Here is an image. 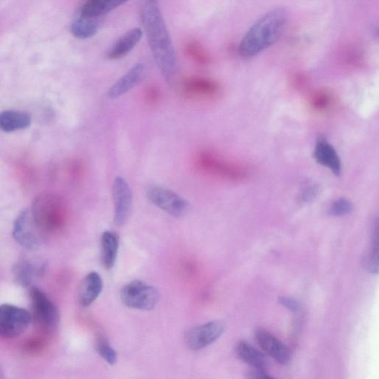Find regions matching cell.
Segmentation results:
<instances>
[{
	"mask_svg": "<svg viewBox=\"0 0 379 379\" xmlns=\"http://www.w3.org/2000/svg\"><path fill=\"white\" fill-rule=\"evenodd\" d=\"M140 15L154 60L165 80L172 84L177 73V58L158 0H144Z\"/></svg>",
	"mask_w": 379,
	"mask_h": 379,
	"instance_id": "1",
	"label": "cell"
},
{
	"mask_svg": "<svg viewBox=\"0 0 379 379\" xmlns=\"http://www.w3.org/2000/svg\"><path fill=\"white\" fill-rule=\"evenodd\" d=\"M285 8H275L266 13L245 34L238 52L242 57L250 58L275 44L282 37L288 23Z\"/></svg>",
	"mask_w": 379,
	"mask_h": 379,
	"instance_id": "2",
	"label": "cell"
},
{
	"mask_svg": "<svg viewBox=\"0 0 379 379\" xmlns=\"http://www.w3.org/2000/svg\"><path fill=\"white\" fill-rule=\"evenodd\" d=\"M196 164L204 172L229 181H243L250 174L246 165L224 160L210 151L201 152Z\"/></svg>",
	"mask_w": 379,
	"mask_h": 379,
	"instance_id": "3",
	"label": "cell"
},
{
	"mask_svg": "<svg viewBox=\"0 0 379 379\" xmlns=\"http://www.w3.org/2000/svg\"><path fill=\"white\" fill-rule=\"evenodd\" d=\"M121 300L129 307L150 311L158 304L160 295L153 287L140 281H134L122 288Z\"/></svg>",
	"mask_w": 379,
	"mask_h": 379,
	"instance_id": "4",
	"label": "cell"
},
{
	"mask_svg": "<svg viewBox=\"0 0 379 379\" xmlns=\"http://www.w3.org/2000/svg\"><path fill=\"white\" fill-rule=\"evenodd\" d=\"M32 316L25 309L11 304L0 305V336L16 338L30 328Z\"/></svg>",
	"mask_w": 379,
	"mask_h": 379,
	"instance_id": "5",
	"label": "cell"
},
{
	"mask_svg": "<svg viewBox=\"0 0 379 379\" xmlns=\"http://www.w3.org/2000/svg\"><path fill=\"white\" fill-rule=\"evenodd\" d=\"M33 318L37 325L45 330H52L60 320L58 309L47 295L36 287L30 290Z\"/></svg>",
	"mask_w": 379,
	"mask_h": 379,
	"instance_id": "6",
	"label": "cell"
},
{
	"mask_svg": "<svg viewBox=\"0 0 379 379\" xmlns=\"http://www.w3.org/2000/svg\"><path fill=\"white\" fill-rule=\"evenodd\" d=\"M149 200L167 214L180 218L186 216L191 210L187 200L176 193L160 186H151L147 191Z\"/></svg>",
	"mask_w": 379,
	"mask_h": 379,
	"instance_id": "7",
	"label": "cell"
},
{
	"mask_svg": "<svg viewBox=\"0 0 379 379\" xmlns=\"http://www.w3.org/2000/svg\"><path fill=\"white\" fill-rule=\"evenodd\" d=\"M39 228L32 212L25 210L18 217L13 236L16 242L27 249H34L41 243Z\"/></svg>",
	"mask_w": 379,
	"mask_h": 379,
	"instance_id": "8",
	"label": "cell"
},
{
	"mask_svg": "<svg viewBox=\"0 0 379 379\" xmlns=\"http://www.w3.org/2000/svg\"><path fill=\"white\" fill-rule=\"evenodd\" d=\"M224 330L221 321H212L189 330L186 336L187 347L193 351L200 350L217 341Z\"/></svg>",
	"mask_w": 379,
	"mask_h": 379,
	"instance_id": "9",
	"label": "cell"
},
{
	"mask_svg": "<svg viewBox=\"0 0 379 379\" xmlns=\"http://www.w3.org/2000/svg\"><path fill=\"white\" fill-rule=\"evenodd\" d=\"M61 210V203L51 194L40 195L36 199L32 210L34 218L40 229L55 226Z\"/></svg>",
	"mask_w": 379,
	"mask_h": 379,
	"instance_id": "10",
	"label": "cell"
},
{
	"mask_svg": "<svg viewBox=\"0 0 379 379\" xmlns=\"http://www.w3.org/2000/svg\"><path fill=\"white\" fill-rule=\"evenodd\" d=\"M113 200L115 204V223L117 226H123L130 215L133 194L128 181L118 176L113 185Z\"/></svg>",
	"mask_w": 379,
	"mask_h": 379,
	"instance_id": "11",
	"label": "cell"
},
{
	"mask_svg": "<svg viewBox=\"0 0 379 379\" xmlns=\"http://www.w3.org/2000/svg\"><path fill=\"white\" fill-rule=\"evenodd\" d=\"M256 339L259 346L277 362L287 364L290 360L288 347L275 336L262 330L257 331Z\"/></svg>",
	"mask_w": 379,
	"mask_h": 379,
	"instance_id": "12",
	"label": "cell"
},
{
	"mask_svg": "<svg viewBox=\"0 0 379 379\" xmlns=\"http://www.w3.org/2000/svg\"><path fill=\"white\" fill-rule=\"evenodd\" d=\"M144 72L145 67L143 64L139 63L133 66L108 90V97L110 99H117V98L129 92L141 81Z\"/></svg>",
	"mask_w": 379,
	"mask_h": 379,
	"instance_id": "13",
	"label": "cell"
},
{
	"mask_svg": "<svg viewBox=\"0 0 379 379\" xmlns=\"http://www.w3.org/2000/svg\"><path fill=\"white\" fill-rule=\"evenodd\" d=\"M185 93L191 96L212 97L219 91V84L214 79L204 77H191L182 83Z\"/></svg>",
	"mask_w": 379,
	"mask_h": 379,
	"instance_id": "14",
	"label": "cell"
},
{
	"mask_svg": "<svg viewBox=\"0 0 379 379\" xmlns=\"http://www.w3.org/2000/svg\"><path fill=\"white\" fill-rule=\"evenodd\" d=\"M316 161L332 172L335 176H340L342 172V162L335 148L326 141L319 140L314 150Z\"/></svg>",
	"mask_w": 379,
	"mask_h": 379,
	"instance_id": "15",
	"label": "cell"
},
{
	"mask_svg": "<svg viewBox=\"0 0 379 379\" xmlns=\"http://www.w3.org/2000/svg\"><path fill=\"white\" fill-rule=\"evenodd\" d=\"M143 36V32L139 27H135L122 36L109 49L107 58L111 60H120L129 53L139 44Z\"/></svg>",
	"mask_w": 379,
	"mask_h": 379,
	"instance_id": "16",
	"label": "cell"
},
{
	"mask_svg": "<svg viewBox=\"0 0 379 379\" xmlns=\"http://www.w3.org/2000/svg\"><path fill=\"white\" fill-rule=\"evenodd\" d=\"M103 283L100 274L91 272L83 278L79 290V302L83 307L91 305L103 290Z\"/></svg>",
	"mask_w": 379,
	"mask_h": 379,
	"instance_id": "17",
	"label": "cell"
},
{
	"mask_svg": "<svg viewBox=\"0 0 379 379\" xmlns=\"http://www.w3.org/2000/svg\"><path fill=\"white\" fill-rule=\"evenodd\" d=\"M32 123L30 115L23 111L6 110L0 113V129L13 132L29 128Z\"/></svg>",
	"mask_w": 379,
	"mask_h": 379,
	"instance_id": "18",
	"label": "cell"
},
{
	"mask_svg": "<svg viewBox=\"0 0 379 379\" xmlns=\"http://www.w3.org/2000/svg\"><path fill=\"white\" fill-rule=\"evenodd\" d=\"M129 0H88L82 8L80 16L99 18Z\"/></svg>",
	"mask_w": 379,
	"mask_h": 379,
	"instance_id": "19",
	"label": "cell"
},
{
	"mask_svg": "<svg viewBox=\"0 0 379 379\" xmlns=\"http://www.w3.org/2000/svg\"><path fill=\"white\" fill-rule=\"evenodd\" d=\"M44 266L30 260H22L13 269L16 283L24 288L30 287L34 278L43 272Z\"/></svg>",
	"mask_w": 379,
	"mask_h": 379,
	"instance_id": "20",
	"label": "cell"
},
{
	"mask_svg": "<svg viewBox=\"0 0 379 379\" xmlns=\"http://www.w3.org/2000/svg\"><path fill=\"white\" fill-rule=\"evenodd\" d=\"M236 352L238 358L255 369L266 371L268 367V360L265 356L245 342H241L237 345Z\"/></svg>",
	"mask_w": 379,
	"mask_h": 379,
	"instance_id": "21",
	"label": "cell"
},
{
	"mask_svg": "<svg viewBox=\"0 0 379 379\" xmlns=\"http://www.w3.org/2000/svg\"><path fill=\"white\" fill-rule=\"evenodd\" d=\"M102 261L108 270L113 268L116 263L119 249V238L112 232L106 231L102 236Z\"/></svg>",
	"mask_w": 379,
	"mask_h": 379,
	"instance_id": "22",
	"label": "cell"
},
{
	"mask_svg": "<svg viewBox=\"0 0 379 379\" xmlns=\"http://www.w3.org/2000/svg\"><path fill=\"white\" fill-rule=\"evenodd\" d=\"M99 25L96 18H89L79 16L71 26L72 34L79 39H89L96 34Z\"/></svg>",
	"mask_w": 379,
	"mask_h": 379,
	"instance_id": "23",
	"label": "cell"
},
{
	"mask_svg": "<svg viewBox=\"0 0 379 379\" xmlns=\"http://www.w3.org/2000/svg\"><path fill=\"white\" fill-rule=\"evenodd\" d=\"M364 268L371 274H377L378 272V223L376 220L372 236L370 250L364 255L363 259Z\"/></svg>",
	"mask_w": 379,
	"mask_h": 379,
	"instance_id": "24",
	"label": "cell"
},
{
	"mask_svg": "<svg viewBox=\"0 0 379 379\" xmlns=\"http://www.w3.org/2000/svg\"><path fill=\"white\" fill-rule=\"evenodd\" d=\"M186 51L188 57L195 63L207 65L212 61L209 53L198 41H191L186 45Z\"/></svg>",
	"mask_w": 379,
	"mask_h": 379,
	"instance_id": "25",
	"label": "cell"
},
{
	"mask_svg": "<svg viewBox=\"0 0 379 379\" xmlns=\"http://www.w3.org/2000/svg\"><path fill=\"white\" fill-rule=\"evenodd\" d=\"M95 347L96 352L109 364L113 365L117 361V354L103 336L98 337Z\"/></svg>",
	"mask_w": 379,
	"mask_h": 379,
	"instance_id": "26",
	"label": "cell"
},
{
	"mask_svg": "<svg viewBox=\"0 0 379 379\" xmlns=\"http://www.w3.org/2000/svg\"><path fill=\"white\" fill-rule=\"evenodd\" d=\"M310 103L316 110H326L332 105L333 96L326 91H319L311 96Z\"/></svg>",
	"mask_w": 379,
	"mask_h": 379,
	"instance_id": "27",
	"label": "cell"
},
{
	"mask_svg": "<svg viewBox=\"0 0 379 379\" xmlns=\"http://www.w3.org/2000/svg\"><path fill=\"white\" fill-rule=\"evenodd\" d=\"M354 205L347 199H339L333 202L330 207V214L333 217H343L353 212Z\"/></svg>",
	"mask_w": 379,
	"mask_h": 379,
	"instance_id": "28",
	"label": "cell"
},
{
	"mask_svg": "<svg viewBox=\"0 0 379 379\" xmlns=\"http://www.w3.org/2000/svg\"><path fill=\"white\" fill-rule=\"evenodd\" d=\"M278 303L282 304L283 307H286L288 310L293 313H299L301 311L300 304L291 298L285 297H280L278 299Z\"/></svg>",
	"mask_w": 379,
	"mask_h": 379,
	"instance_id": "29",
	"label": "cell"
},
{
	"mask_svg": "<svg viewBox=\"0 0 379 379\" xmlns=\"http://www.w3.org/2000/svg\"><path fill=\"white\" fill-rule=\"evenodd\" d=\"M247 378H271V375L266 373V371L255 369L254 371H251L247 373Z\"/></svg>",
	"mask_w": 379,
	"mask_h": 379,
	"instance_id": "30",
	"label": "cell"
},
{
	"mask_svg": "<svg viewBox=\"0 0 379 379\" xmlns=\"http://www.w3.org/2000/svg\"><path fill=\"white\" fill-rule=\"evenodd\" d=\"M160 97V92L156 88H150L147 91V99L151 102L154 103L158 101Z\"/></svg>",
	"mask_w": 379,
	"mask_h": 379,
	"instance_id": "31",
	"label": "cell"
}]
</instances>
